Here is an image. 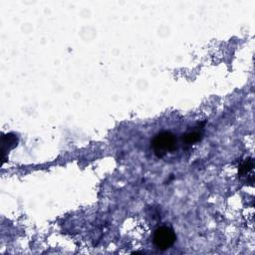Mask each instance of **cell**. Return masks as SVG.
I'll return each instance as SVG.
<instances>
[{
    "mask_svg": "<svg viewBox=\"0 0 255 255\" xmlns=\"http://www.w3.org/2000/svg\"><path fill=\"white\" fill-rule=\"evenodd\" d=\"M151 147L157 157H164L177 149V137L171 132H160L152 140Z\"/></svg>",
    "mask_w": 255,
    "mask_h": 255,
    "instance_id": "6da1fadb",
    "label": "cell"
},
{
    "mask_svg": "<svg viewBox=\"0 0 255 255\" xmlns=\"http://www.w3.org/2000/svg\"><path fill=\"white\" fill-rule=\"evenodd\" d=\"M253 169V159L252 158H246L244 161H242L241 165L238 168V176L240 177H246V175L251 172Z\"/></svg>",
    "mask_w": 255,
    "mask_h": 255,
    "instance_id": "5b68a950",
    "label": "cell"
},
{
    "mask_svg": "<svg viewBox=\"0 0 255 255\" xmlns=\"http://www.w3.org/2000/svg\"><path fill=\"white\" fill-rule=\"evenodd\" d=\"M201 138H202L201 131H193V132L187 133L182 137V142L184 143V145L193 146V145L198 143Z\"/></svg>",
    "mask_w": 255,
    "mask_h": 255,
    "instance_id": "277c9868",
    "label": "cell"
},
{
    "mask_svg": "<svg viewBox=\"0 0 255 255\" xmlns=\"http://www.w3.org/2000/svg\"><path fill=\"white\" fill-rule=\"evenodd\" d=\"M18 145V137L14 134L3 135L1 137V151H2V159L3 164L6 160L7 154L9 151L14 149Z\"/></svg>",
    "mask_w": 255,
    "mask_h": 255,
    "instance_id": "3957f363",
    "label": "cell"
},
{
    "mask_svg": "<svg viewBox=\"0 0 255 255\" xmlns=\"http://www.w3.org/2000/svg\"><path fill=\"white\" fill-rule=\"evenodd\" d=\"M177 240V235L173 228L169 226H160L156 229L154 235V244L155 246L161 250H167L171 248Z\"/></svg>",
    "mask_w": 255,
    "mask_h": 255,
    "instance_id": "7a4b0ae2",
    "label": "cell"
}]
</instances>
